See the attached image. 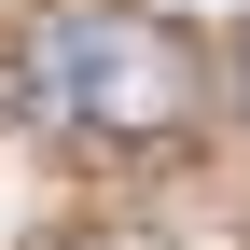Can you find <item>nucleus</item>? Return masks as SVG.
<instances>
[{"label": "nucleus", "mask_w": 250, "mask_h": 250, "mask_svg": "<svg viewBox=\"0 0 250 250\" xmlns=\"http://www.w3.org/2000/svg\"><path fill=\"white\" fill-rule=\"evenodd\" d=\"M208 98L195 42H181L167 14H111V0H70V14H42V42H28V111L83 125V139H181Z\"/></svg>", "instance_id": "nucleus-1"}]
</instances>
